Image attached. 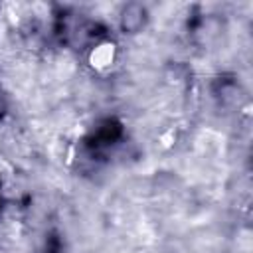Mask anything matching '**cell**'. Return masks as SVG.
Instances as JSON below:
<instances>
[{"label": "cell", "mask_w": 253, "mask_h": 253, "mask_svg": "<svg viewBox=\"0 0 253 253\" xmlns=\"http://www.w3.org/2000/svg\"><path fill=\"white\" fill-rule=\"evenodd\" d=\"M111 59H113V49L109 45H101L93 53V63H97V65H107V63H111Z\"/></svg>", "instance_id": "6da1fadb"}]
</instances>
